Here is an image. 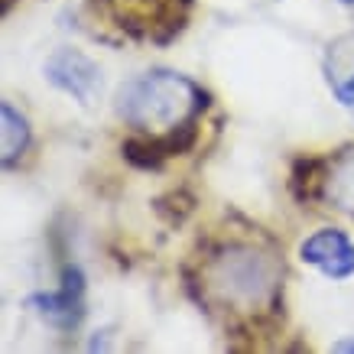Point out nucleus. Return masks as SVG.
Returning a JSON list of instances; mask_svg holds the SVG:
<instances>
[{
    "label": "nucleus",
    "instance_id": "obj_1",
    "mask_svg": "<svg viewBox=\"0 0 354 354\" xmlns=\"http://www.w3.org/2000/svg\"><path fill=\"white\" fill-rule=\"evenodd\" d=\"M202 286L218 306L234 312L277 309L283 290V263L263 247L225 244L205 260Z\"/></svg>",
    "mask_w": 354,
    "mask_h": 354
},
{
    "label": "nucleus",
    "instance_id": "obj_2",
    "mask_svg": "<svg viewBox=\"0 0 354 354\" xmlns=\"http://www.w3.org/2000/svg\"><path fill=\"white\" fill-rule=\"evenodd\" d=\"M205 91L189 78L176 72H150L140 75L118 91V111L120 120L140 130H172L195 120L198 111H205Z\"/></svg>",
    "mask_w": 354,
    "mask_h": 354
},
{
    "label": "nucleus",
    "instance_id": "obj_3",
    "mask_svg": "<svg viewBox=\"0 0 354 354\" xmlns=\"http://www.w3.org/2000/svg\"><path fill=\"white\" fill-rule=\"evenodd\" d=\"M46 78L49 85L75 97L78 104H91L101 91V68L78 49H55L46 62Z\"/></svg>",
    "mask_w": 354,
    "mask_h": 354
},
{
    "label": "nucleus",
    "instance_id": "obj_4",
    "mask_svg": "<svg viewBox=\"0 0 354 354\" xmlns=\"http://www.w3.org/2000/svg\"><path fill=\"white\" fill-rule=\"evenodd\" d=\"M30 306L55 328H75L85 315V277L78 267H65L62 290L30 296Z\"/></svg>",
    "mask_w": 354,
    "mask_h": 354
},
{
    "label": "nucleus",
    "instance_id": "obj_5",
    "mask_svg": "<svg viewBox=\"0 0 354 354\" xmlns=\"http://www.w3.org/2000/svg\"><path fill=\"white\" fill-rule=\"evenodd\" d=\"M299 257L312 263L315 270H322L325 277L332 279H348L354 273V244L344 231L325 227L299 247Z\"/></svg>",
    "mask_w": 354,
    "mask_h": 354
},
{
    "label": "nucleus",
    "instance_id": "obj_6",
    "mask_svg": "<svg viewBox=\"0 0 354 354\" xmlns=\"http://www.w3.org/2000/svg\"><path fill=\"white\" fill-rule=\"evenodd\" d=\"M195 137H198V124H195V120H185L179 127L153 133L150 140H127V143H124V156H127L133 166L156 169V166H162L169 156L189 150L195 143Z\"/></svg>",
    "mask_w": 354,
    "mask_h": 354
},
{
    "label": "nucleus",
    "instance_id": "obj_7",
    "mask_svg": "<svg viewBox=\"0 0 354 354\" xmlns=\"http://www.w3.org/2000/svg\"><path fill=\"white\" fill-rule=\"evenodd\" d=\"M322 195L335 208L354 215V150L342 153L338 160L328 162L325 179H322Z\"/></svg>",
    "mask_w": 354,
    "mask_h": 354
},
{
    "label": "nucleus",
    "instance_id": "obj_8",
    "mask_svg": "<svg viewBox=\"0 0 354 354\" xmlns=\"http://www.w3.org/2000/svg\"><path fill=\"white\" fill-rule=\"evenodd\" d=\"M0 120H3V127H0V160H3V166H13V162L20 160L23 153H26V147H30V124H26V118H23L20 111L13 108V104H0Z\"/></svg>",
    "mask_w": 354,
    "mask_h": 354
},
{
    "label": "nucleus",
    "instance_id": "obj_9",
    "mask_svg": "<svg viewBox=\"0 0 354 354\" xmlns=\"http://www.w3.org/2000/svg\"><path fill=\"white\" fill-rule=\"evenodd\" d=\"M332 88H335V95H338V101H342L344 108H351L354 111V75L351 78H332Z\"/></svg>",
    "mask_w": 354,
    "mask_h": 354
},
{
    "label": "nucleus",
    "instance_id": "obj_10",
    "mask_svg": "<svg viewBox=\"0 0 354 354\" xmlns=\"http://www.w3.org/2000/svg\"><path fill=\"white\" fill-rule=\"evenodd\" d=\"M332 351H338V354H354V338H342V342H335Z\"/></svg>",
    "mask_w": 354,
    "mask_h": 354
},
{
    "label": "nucleus",
    "instance_id": "obj_11",
    "mask_svg": "<svg viewBox=\"0 0 354 354\" xmlns=\"http://www.w3.org/2000/svg\"><path fill=\"white\" fill-rule=\"evenodd\" d=\"M342 3H354V0H342Z\"/></svg>",
    "mask_w": 354,
    "mask_h": 354
}]
</instances>
